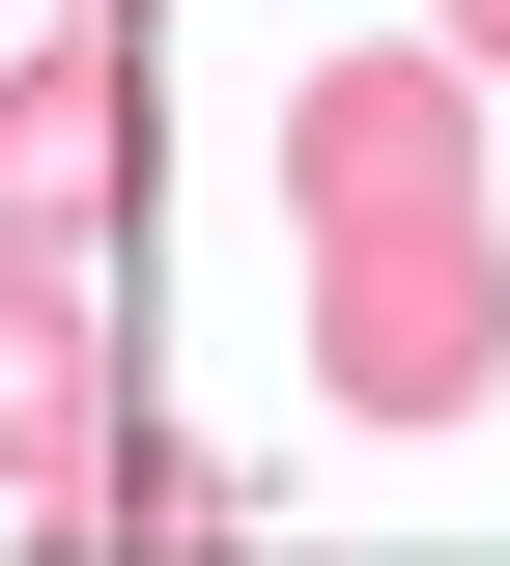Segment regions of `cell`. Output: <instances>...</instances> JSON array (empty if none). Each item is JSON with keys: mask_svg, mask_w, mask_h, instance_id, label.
<instances>
[{"mask_svg": "<svg viewBox=\"0 0 510 566\" xmlns=\"http://www.w3.org/2000/svg\"><path fill=\"white\" fill-rule=\"evenodd\" d=\"M284 227H312V397L368 453H426V424L510 397V199H482V85L426 29H368V57L284 85Z\"/></svg>", "mask_w": 510, "mask_h": 566, "instance_id": "cell-1", "label": "cell"}, {"mask_svg": "<svg viewBox=\"0 0 510 566\" xmlns=\"http://www.w3.org/2000/svg\"><path fill=\"white\" fill-rule=\"evenodd\" d=\"M114 199H143V29H29L0 57V255H114Z\"/></svg>", "mask_w": 510, "mask_h": 566, "instance_id": "cell-2", "label": "cell"}, {"mask_svg": "<svg viewBox=\"0 0 510 566\" xmlns=\"http://www.w3.org/2000/svg\"><path fill=\"white\" fill-rule=\"evenodd\" d=\"M29 538H58V566H227V538H256V482H227L199 424H85L58 482H29Z\"/></svg>", "mask_w": 510, "mask_h": 566, "instance_id": "cell-3", "label": "cell"}, {"mask_svg": "<svg viewBox=\"0 0 510 566\" xmlns=\"http://www.w3.org/2000/svg\"><path fill=\"white\" fill-rule=\"evenodd\" d=\"M85 424H114V312H85V255H0V510L58 482Z\"/></svg>", "mask_w": 510, "mask_h": 566, "instance_id": "cell-4", "label": "cell"}, {"mask_svg": "<svg viewBox=\"0 0 510 566\" xmlns=\"http://www.w3.org/2000/svg\"><path fill=\"white\" fill-rule=\"evenodd\" d=\"M426 57H454V85H510V0H426Z\"/></svg>", "mask_w": 510, "mask_h": 566, "instance_id": "cell-5", "label": "cell"}, {"mask_svg": "<svg viewBox=\"0 0 510 566\" xmlns=\"http://www.w3.org/2000/svg\"><path fill=\"white\" fill-rule=\"evenodd\" d=\"M85 29H143V0H85Z\"/></svg>", "mask_w": 510, "mask_h": 566, "instance_id": "cell-6", "label": "cell"}]
</instances>
